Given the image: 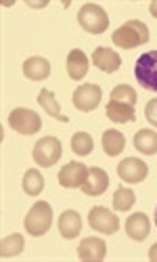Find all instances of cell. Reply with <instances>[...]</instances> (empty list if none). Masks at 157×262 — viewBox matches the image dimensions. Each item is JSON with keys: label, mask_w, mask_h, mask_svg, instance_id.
<instances>
[{"label": "cell", "mask_w": 157, "mask_h": 262, "mask_svg": "<svg viewBox=\"0 0 157 262\" xmlns=\"http://www.w3.org/2000/svg\"><path fill=\"white\" fill-rule=\"evenodd\" d=\"M149 229H151L149 218H147V214H143V212L132 214L128 221H126V233H128L130 239H134V242H143V239H147Z\"/></svg>", "instance_id": "5bb4252c"}, {"label": "cell", "mask_w": 157, "mask_h": 262, "mask_svg": "<svg viewBox=\"0 0 157 262\" xmlns=\"http://www.w3.org/2000/svg\"><path fill=\"white\" fill-rule=\"evenodd\" d=\"M134 76H137L143 89L157 93V51H149L137 59Z\"/></svg>", "instance_id": "3957f363"}, {"label": "cell", "mask_w": 157, "mask_h": 262, "mask_svg": "<svg viewBox=\"0 0 157 262\" xmlns=\"http://www.w3.org/2000/svg\"><path fill=\"white\" fill-rule=\"evenodd\" d=\"M38 103L44 107V112H47L51 118H55V120H59V122H70V118H67V116H61V107H59L55 95H53L49 89L40 91V95H38Z\"/></svg>", "instance_id": "44dd1931"}, {"label": "cell", "mask_w": 157, "mask_h": 262, "mask_svg": "<svg viewBox=\"0 0 157 262\" xmlns=\"http://www.w3.org/2000/svg\"><path fill=\"white\" fill-rule=\"evenodd\" d=\"M149 260H151V262H157V244L151 246V250H149Z\"/></svg>", "instance_id": "83f0119b"}, {"label": "cell", "mask_w": 157, "mask_h": 262, "mask_svg": "<svg viewBox=\"0 0 157 262\" xmlns=\"http://www.w3.org/2000/svg\"><path fill=\"white\" fill-rule=\"evenodd\" d=\"M147 174H149V166L143 160L128 158L118 164V177L124 183H141L147 179Z\"/></svg>", "instance_id": "9c48e42d"}, {"label": "cell", "mask_w": 157, "mask_h": 262, "mask_svg": "<svg viewBox=\"0 0 157 262\" xmlns=\"http://www.w3.org/2000/svg\"><path fill=\"white\" fill-rule=\"evenodd\" d=\"M101 99H103V91L97 84H82L72 97L76 109H80V112H93V109L99 107Z\"/></svg>", "instance_id": "52a82bcc"}, {"label": "cell", "mask_w": 157, "mask_h": 262, "mask_svg": "<svg viewBox=\"0 0 157 262\" xmlns=\"http://www.w3.org/2000/svg\"><path fill=\"white\" fill-rule=\"evenodd\" d=\"M24 248H26V242H24V235H21V233L7 235L3 242H0V256H3V258L17 256Z\"/></svg>", "instance_id": "7402d4cb"}, {"label": "cell", "mask_w": 157, "mask_h": 262, "mask_svg": "<svg viewBox=\"0 0 157 262\" xmlns=\"http://www.w3.org/2000/svg\"><path fill=\"white\" fill-rule=\"evenodd\" d=\"M107 118L116 124H124V122H134L137 118V112H134V105H128V103H122V101H114L111 99L107 103Z\"/></svg>", "instance_id": "9a60e30c"}, {"label": "cell", "mask_w": 157, "mask_h": 262, "mask_svg": "<svg viewBox=\"0 0 157 262\" xmlns=\"http://www.w3.org/2000/svg\"><path fill=\"white\" fill-rule=\"evenodd\" d=\"M24 191L28 193V195H32V198H36V195H40L42 193V189H44V177L38 172V170H28L26 172V177H24Z\"/></svg>", "instance_id": "603a6c76"}, {"label": "cell", "mask_w": 157, "mask_h": 262, "mask_svg": "<svg viewBox=\"0 0 157 262\" xmlns=\"http://www.w3.org/2000/svg\"><path fill=\"white\" fill-rule=\"evenodd\" d=\"M53 225V208L47 202H36L26 216V231L34 237H42Z\"/></svg>", "instance_id": "7a4b0ae2"}, {"label": "cell", "mask_w": 157, "mask_h": 262, "mask_svg": "<svg viewBox=\"0 0 157 262\" xmlns=\"http://www.w3.org/2000/svg\"><path fill=\"white\" fill-rule=\"evenodd\" d=\"M88 223H91V227L95 231L107 233V235L118 233V229H120V218L103 206H95L91 210V214H88Z\"/></svg>", "instance_id": "ba28073f"}, {"label": "cell", "mask_w": 157, "mask_h": 262, "mask_svg": "<svg viewBox=\"0 0 157 262\" xmlns=\"http://www.w3.org/2000/svg\"><path fill=\"white\" fill-rule=\"evenodd\" d=\"M107 254V246L99 237H86L78 246V256L84 262H101Z\"/></svg>", "instance_id": "8fae6325"}, {"label": "cell", "mask_w": 157, "mask_h": 262, "mask_svg": "<svg viewBox=\"0 0 157 262\" xmlns=\"http://www.w3.org/2000/svg\"><path fill=\"white\" fill-rule=\"evenodd\" d=\"M149 11H151V15L157 19V0H155V3H151V5H149Z\"/></svg>", "instance_id": "f1b7e54d"}, {"label": "cell", "mask_w": 157, "mask_h": 262, "mask_svg": "<svg viewBox=\"0 0 157 262\" xmlns=\"http://www.w3.org/2000/svg\"><path fill=\"white\" fill-rule=\"evenodd\" d=\"M111 40H114V45L120 49H126V51L137 49V47L149 42V28L143 21L132 19V21H126L124 26H120L114 32V36H111Z\"/></svg>", "instance_id": "6da1fadb"}, {"label": "cell", "mask_w": 157, "mask_h": 262, "mask_svg": "<svg viewBox=\"0 0 157 262\" xmlns=\"http://www.w3.org/2000/svg\"><path fill=\"white\" fill-rule=\"evenodd\" d=\"M155 225H157V206H155Z\"/></svg>", "instance_id": "f546056e"}, {"label": "cell", "mask_w": 157, "mask_h": 262, "mask_svg": "<svg viewBox=\"0 0 157 262\" xmlns=\"http://www.w3.org/2000/svg\"><path fill=\"white\" fill-rule=\"evenodd\" d=\"M78 24L91 34H103L109 26V17L99 5L88 3L78 11Z\"/></svg>", "instance_id": "277c9868"}, {"label": "cell", "mask_w": 157, "mask_h": 262, "mask_svg": "<svg viewBox=\"0 0 157 262\" xmlns=\"http://www.w3.org/2000/svg\"><path fill=\"white\" fill-rule=\"evenodd\" d=\"M61 154H63L61 141L55 137H44L34 145V162L38 166H44V168L55 166L59 162Z\"/></svg>", "instance_id": "5b68a950"}, {"label": "cell", "mask_w": 157, "mask_h": 262, "mask_svg": "<svg viewBox=\"0 0 157 262\" xmlns=\"http://www.w3.org/2000/svg\"><path fill=\"white\" fill-rule=\"evenodd\" d=\"M124 147H126V139L120 130H105L103 133V149L107 156H111V158L120 156Z\"/></svg>", "instance_id": "ffe728a7"}, {"label": "cell", "mask_w": 157, "mask_h": 262, "mask_svg": "<svg viewBox=\"0 0 157 262\" xmlns=\"http://www.w3.org/2000/svg\"><path fill=\"white\" fill-rule=\"evenodd\" d=\"M145 116H147V120H149L153 126H157V99H151V101L147 103Z\"/></svg>", "instance_id": "4316f807"}, {"label": "cell", "mask_w": 157, "mask_h": 262, "mask_svg": "<svg viewBox=\"0 0 157 262\" xmlns=\"http://www.w3.org/2000/svg\"><path fill=\"white\" fill-rule=\"evenodd\" d=\"M109 187V177L107 172L101 170V168H91L88 170V177H86V183L80 187L86 195H91V198H97V195L105 193Z\"/></svg>", "instance_id": "7c38bea8"}, {"label": "cell", "mask_w": 157, "mask_h": 262, "mask_svg": "<svg viewBox=\"0 0 157 262\" xmlns=\"http://www.w3.org/2000/svg\"><path fill=\"white\" fill-rule=\"evenodd\" d=\"M134 202H137V195H134L132 189L128 187H120L116 193H114V208L120 210V212H126L134 206Z\"/></svg>", "instance_id": "cb8c5ba5"}, {"label": "cell", "mask_w": 157, "mask_h": 262, "mask_svg": "<svg viewBox=\"0 0 157 262\" xmlns=\"http://www.w3.org/2000/svg\"><path fill=\"white\" fill-rule=\"evenodd\" d=\"M9 126L15 130V133H21V135H36L40 133L42 128V122H40V116L32 109H13L11 116H9Z\"/></svg>", "instance_id": "8992f818"}, {"label": "cell", "mask_w": 157, "mask_h": 262, "mask_svg": "<svg viewBox=\"0 0 157 262\" xmlns=\"http://www.w3.org/2000/svg\"><path fill=\"white\" fill-rule=\"evenodd\" d=\"M67 74H70L72 80H82L88 74V57L86 53H82L80 49H74L70 55H67Z\"/></svg>", "instance_id": "ac0fdd59"}, {"label": "cell", "mask_w": 157, "mask_h": 262, "mask_svg": "<svg viewBox=\"0 0 157 262\" xmlns=\"http://www.w3.org/2000/svg\"><path fill=\"white\" fill-rule=\"evenodd\" d=\"M24 76L30 80H47L51 76V63L44 57H30L24 63Z\"/></svg>", "instance_id": "e0dca14e"}, {"label": "cell", "mask_w": 157, "mask_h": 262, "mask_svg": "<svg viewBox=\"0 0 157 262\" xmlns=\"http://www.w3.org/2000/svg\"><path fill=\"white\" fill-rule=\"evenodd\" d=\"M134 149L141 151L145 156H153L157 154V133L153 130H139L137 135H134Z\"/></svg>", "instance_id": "d6986e66"}, {"label": "cell", "mask_w": 157, "mask_h": 262, "mask_svg": "<svg viewBox=\"0 0 157 262\" xmlns=\"http://www.w3.org/2000/svg\"><path fill=\"white\" fill-rule=\"evenodd\" d=\"M93 63L97 65V68L105 74H114L120 70V65H122V59L116 51H111V49H105V47H99L95 49L93 53Z\"/></svg>", "instance_id": "4fadbf2b"}, {"label": "cell", "mask_w": 157, "mask_h": 262, "mask_svg": "<svg viewBox=\"0 0 157 262\" xmlns=\"http://www.w3.org/2000/svg\"><path fill=\"white\" fill-rule=\"evenodd\" d=\"M86 177H88V168L84 164L70 162L59 172V185L65 189H76V187H82L86 183Z\"/></svg>", "instance_id": "30bf717a"}, {"label": "cell", "mask_w": 157, "mask_h": 262, "mask_svg": "<svg viewBox=\"0 0 157 262\" xmlns=\"http://www.w3.org/2000/svg\"><path fill=\"white\" fill-rule=\"evenodd\" d=\"M111 99L114 101H122V103H128V105H137V91L132 89L128 84H120L116 86L114 91H111Z\"/></svg>", "instance_id": "484cf974"}, {"label": "cell", "mask_w": 157, "mask_h": 262, "mask_svg": "<svg viewBox=\"0 0 157 262\" xmlns=\"http://www.w3.org/2000/svg\"><path fill=\"white\" fill-rule=\"evenodd\" d=\"M93 137L88 135V133H76L74 139H72V149H74V154L78 156H91L93 154Z\"/></svg>", "instance_id": "d4e9b609"}, {"label": "cell", "mask_w": 157, "mask_h": 262, "mask_svg": "<svg viewBox=\"0 0 157 262\" xmlns=\"http://www.w3.org/2000/svg\"><path fill=\"white\" fill-rule=\"evenodd\" d=\"M59 231L65 239H74L80 235L82 231V218L76 210H65L61 216H59Z\"/></svg>", "instance_id": "2e32d148"}]
</instances>
